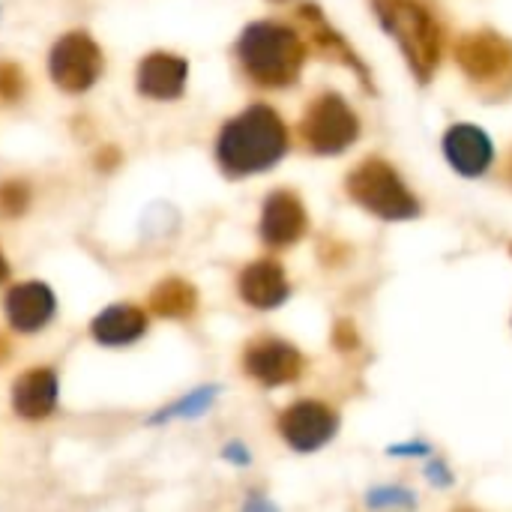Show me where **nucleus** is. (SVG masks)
Returning a JSON list of instances; mask_svg holds the SVG:
<instances>
[{
    "label": "nucleus",
    "instance_id": "f257e3e1",
    "mask_svg": "<svg viewBox=\"0 0 512 512\" xmlns=\"http://www.w3.org/2000/svg\"><path fill=\"white\" fill-rule=\"evenodd\" d=\"M288 150V129L282 117L267 105H252L231 123H225L216 156L225 174L249 177L273 168Z\"/></svg>",
    "mask_w": 512,
    "mask_h": 512
},
{
    "label": "nucleus",
    "instance_id": "f03ea898",
    "mask_svg": "<svg viewBox=\"0 0 512 512\" xmlns=\"http://www.w3.org/2000/svg\"><path fill=\"white\" fill-rule=\"evenodd\" d=\"M237 54L243 69L264 87L294 84L306 60V48L300 36L276 21L249 24L237 42Z\"/></svg>",
    "mask_w": 512,
    "mask_h": 512
},
{
    "label": "nucleus",
    "instance_id": "7ed1b4c3",
    "mask_svg": "<svg viewBox=\"0 0 512 512\" xmlns=\"http://www.w3.org/2000/svg\"><path fill=\"white\" fill-rule=\"evenodd\" d=\"M375 12L405 51L414 75L429 81L444 57V27L435 15L420 0H375Z\"/></svg>",
    "mask_w": 512,
    "mask_h": 512
},
{
    "label": "nucleus",
    "instance_id": "20e7f679",
    "mask_svg": "<svg viewBox=\"0 0 512 512\" xmlns=\"http://www.w3.org/2000/svg\"><path fill=\"white\" fill-rule=\"evenodd\" d=\"M345 189L363 210H369L378 219L402 222L420 216V201L408 192L396 168H390L384 159H366L363 165H357L348 174Z\"/></svg>",
    "mask_w": 512,
    "mask_h": 512
},
{
    "label": "nucleus",
    "instance_id": "39448f33",
    "mask_svg": "<svg viewBox=\"0 0 512 512\" xmlns=\"http://www.w3.org/2000/svg\"><path fill=\"white\" fill-rule=\"evenodd\" d=\"M300 129L309 150H315L318 156H336L357 141L360 120L342 96L324 93L309 105Z\"/></svg>",
    "mask_w": 512,
    "mask_h": 512
},
{
    "label": "nucleus",
    "instance_id": "423d86ee",
    "mask_svg": "<svg viewBox=\"0 0 512 512\" xmlns=\"http://www.w3.org/2000/svg\"><path fill=\"white\" fill-rule=\"evenodd\" d=\"M48 72L66 93H84L102 72V48L81 30L66 33L48 54Z\"/></svg>",
    "mask_w": 512,
    "mask_h": 512
},
{
    "label": "nucleus",
    "instance_id": "0eeeda50",
    "mask_svg": "<svg viewBox=\"0 0 512 512\" xmlns=\"http://www.w3.org/2000/svg\"><path fill=\"white\" fill-rule=\"evenodd\" d=\"M456 57L465 75L474 78L477 84H495L512 78V45L498 33L477 30L462 36L456 45Z\"/></svg>",
    "mask_w": 512,
    "mask_h": 512
},
{
    "label": "nucleus",
    "instance_id": "6e6552de",
    "mask_svg": "<svg viewBox=\"0 0 512 512\" xmlns=\"http://www.w3.org/2000/svg\"><path fill=\"white\" fill-rule=\"evenodd\" d=\"M336 426H339L336 414L321 402H297L279 417L282 438L300 453H312L324 447L336 435Z\"/></svg>",
    "mask_w": 512,
    "mask_h": 512
},
{
    "label": "nucleus",
    "instance_id": "1a4fd4ad",
    "mask_svg": "<svg viewBox=\"0 0 512 512\" xmlns=\"http://www.w3.org/2000/svg\"><path fill=\"white\" fill-rule=\"evenodd\" d=\"M243 366L246 372L261 381L264 387H282V384H291L300 378L303 372V357L297 348H291L288 342H279V339H261L255 342L246 357H243Z\"/></svg>",
    "mask_w": 512,
    "mask_h": 512
},
{
    "label": "nucleus",
    "instance_id": "9d476101",
    "mask_svg": "<svg viewBox=\"0 0 512 512\" xmlns=\"http://www.w3.org/2000/svg\"><path fill=\"white\" fill-rule=\"evenodd\" d=\"M306 234V210L294 192H273L261 213V237L264 243L282 249L297 243Z\"/></svg>",
    "mask_w": 512,
    "mask_h": 512
},
{
    "label": "nucleus",
    "instance_id": "9b49d317",
    "mask_svg": "<svg viewBox=\"0 0 512 512\" xmlns=\"http://www.w3.org/2000/svg\"><path fill=\"white\" fill-rule=\"evenodd\" d=\"M444 153L450 159V165L465 174V177H480L486 174V168L495 159V147L489 141V135L471 123H459L447 132L444 138Z\"/></svg>",
    "mask_w": 512,
    "mask_h": 512
},
{
    "label": "nucleus",
    "instance_id": "f8f14e48",
    "mask_svg": "<svg viewBox=\"0 0 512 512\" xmlns=\"http://www.w3.org/2000/svg\"><path fill=\"white\" fill-rule=\"evenodd\" d=\"M186 72L189 66L177 54H168V51L147 54L138 63V93L159 99V102L177 99L186 87Z\"/></svg>",
    "mask_w": 512,
    "mask_h": 512
},
{
    "label": "nucleus",
    "instance_id": "ddd939ff",
    "mask_svg": "<svg viewBox=\"0 0 512 512\" xmlns=\"http://www.w3.org/2000/svg\"><path fill=\"white\" fill-rule=\"evenodd\" d=\"M54 315V291L42 282H21L6 294V318L18 333L42 330Z\"/></svg>",
    "mask_w": 512,
    "mask_h": 512
},
{
    "label": "nucleus",
    "instance_id": "4468645a",
    "mask_svg": "<svg viewBox=\"0 0 512 512\" xmlns=\"http://www.w3.org/2000/svg\"><path fill=\"white\" fill-rule=\"evenodd\" d=\"M12 408L21 420H45L57 408V375L45 366L24 372L12 387Z\"/></svg>",
    "mask_w": 512,
    "mask_h": 512
},
{
    "label": "nucleus",
    "instance_id": "2eb2a0df",
    "mask_svg": "<svg viewBox=\"0 0 512 512\" xmlns=\"http://www.w3.org/2000/svg\"><path fill=\"white\" fill-rule=\"evenodd\" d=\"M240 297L255 309H276L288 297L285 270L276 261H255L240 273Z\"/></svg>",
    "mask_w": 512,
    "mask_h": 512
},
{
    "label": "nucleus",
    "instance_id": "dca6fc26",
    "mask_svg": "<svg viewBox=\"0 0 512 512\" xmlns=\"http://www.w3.org/2000/svg\"><path fill=\"white\" fill-rule=\"evenodd\" d=\"M90 333L99 345L120 348V345H129L147 333V315L138 306H111L93 318Z\"/></svg>",
    "mask_w": 512,
    "mask_h": 512
},
{
    "label": "nucleus",
    "instance_id": "f3484780",
    "mask_svg": "<svg viewBox=\"0 0 512 512\" xmlns=\"http://www.w3.org/2000/svg\"><path fill=\"white\" fill-rule=\"evenodd\" d=\"M300 15H303V21L309 24V30H312V39H315V45L327 54V57H336V60H342L345 66H351L354 72H360V78H363V84L369 87V72L363 69V63L354 57V51L345 45V39L324 21V15L315 9V6H303L300 9Z\"/></svg>",
    "mask_w": 512,
    "mask_h": 512
},
{
    "label": "nucleus",
    "instance_id": "a211bd4d",
    "mask_svg": "<svg viewBox=\"0 0 512 512\" xmlns=\"http://www.w3.org/2000/svg\"><path fill=\"white\" fill-rule=\"evenodd\" d=\"M150 306L162 318H189L198 309V291L186 279H165L153 288Z\"/></svg>",
    "mask_w": 512,
    "mask_h": 512
},
{
    "label": "nucleus",
    "instance_id": "6ab92c4d",
    "mask_svg": "<svg viewBox=\"0 0 512 512\" xmlns=\"http://www.w3.org/2000/svg\"><path fill=\"white\" fill-rule=\"evenodd\" d=\"M30 207V186L21 180H0V216L18 219Z\"/></svg>",
    "mask_w": 512,
    "mask_h": 512
},
{
    "label": "nucleus",
    "instance_id": "aec40b11",
    "mask_svg": "<svg viewBox=\"0 0 512 512\" xmlns=\"http://www.w3.org/2000/svg\"><path fill=\"white\" fill-rule=\"evenodd\" d=\"M210 399H213V390H198V393H189L186 399H180L174 408H168L162 417H156V420H168V417H195V414H201L207 405H210Z\"/></svg>",
    "mask_w": 512,
    "mask_h": 512
},
{
    "label": "nucleus",
    "instance_id": "412c9836",
    "mask_svg": "<svg viewBox=\"0 0 512 512\" xmlns=\"http://www.w3.org/2000/svg\"><path fill=\"white\" fill-rule=\"evenodd\" d=\"M24 90V72L15 63H0V102H15Z\"/></svg>",
    "mask_w": 512,
    "mask_h": 512
},
{
    "label": "nucleus",
    "instance_id": "4be33fe9",
    "mask_svg": "<svg viewBox=\"0 0 512 512\" xmlns=\"http://www.w3.org/2000/svg\"><path fill=\"white\" fill-rule=\"evenodd\" d=\"M225 456H234V459H246V453H243L240 447H228V450H225Z\"/></svg>",
    "mask_w": 512,
    "mask_h": 512
},
{
    "label": "nucleus",
    "instance_id": "5701e85b",
    "mask_svg": "<svg viewBox=\"0 0 512 512\" xmlns=\"http://www.w3.org/2000/svg\"><path fill=\"white\" fill-rule=\"evenodd\" d=\"M6 357H9V342H6V339L0 336V363H3Z\"/></svg>",
    "mask_w": 512,
    "mask_h": 512
},
{
    "label": "nucleus",
    "instance_id": "b1692460",
    "mask_svg": "<svg viewBox=\"0 0 512 512\" xmlns=\"http://www.w3.org/2000/svg\"><path fill=\"white\" fill-rule=\"evenodd\" d=\"M9 276V264H6V258H3V252H0V282Z\"/></svg>",
    "mask_w": 512,
    "mask_h": 512
}]
</instances>
